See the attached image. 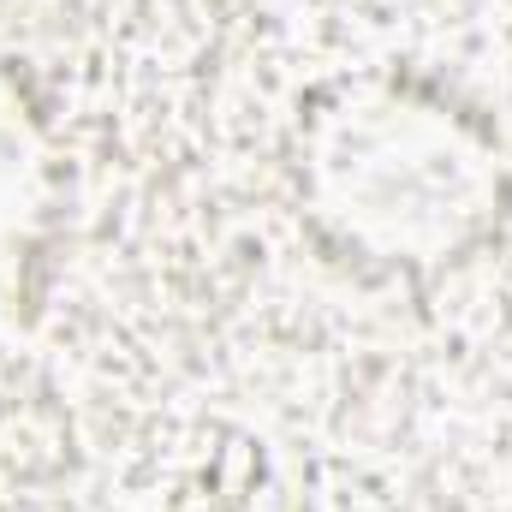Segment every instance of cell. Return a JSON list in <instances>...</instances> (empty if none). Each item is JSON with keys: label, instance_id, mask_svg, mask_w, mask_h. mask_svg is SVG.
Returning a JSON list of instances; mask_svg holds the SVG:
<instances>
[{"label": "cell", "instance_id": "6da1fadb", "mask_svg": "<svg viewBox=\"0 0 512 512\" xmlns=\"http://www.w3.org/2000/svg\"><path fill=\"white\" fill-rule=\"evenodd\" d=\"M310 197L340 227V239L370 256H453L471 245L495 203V149L399 90H352L310 131Z\"/></svg>", "mask_w": 512, "mask_h": 512}, {"label": "cell", "instance_id": "7a4b0ae2", "mask_svg": "<svg viewBox=\"0 0 512 512\" xmlns=\"http://www.w3.org/2000/svg\"><path fill=\"white\" fill-rule=\"evenodd\" d=\"M48 209V149L18 90L0 78V274L30 245Z\"/></svg>", "mask_w": 512, "mask_h": 512}]
</instances>
